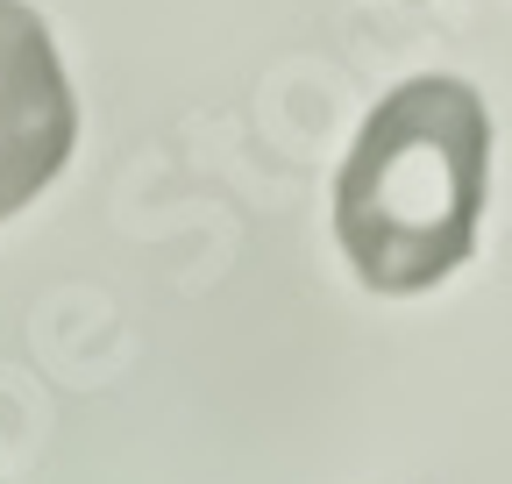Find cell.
<instances>
[{
  "label": "cell",
  "mask_w": 512,
  "mask_h": 484,
  "mask_svg": "<svg viewBox=\"0 0 512 484\" xmlns=\"http://www.w3.org/2000/svg\"><path fill=\"white\" fill-rule=\"evenodd\" d=\"M491 200V107L470 79H406L370 114L335 171V235L349 271L384 292H434L470 264Z\"/></svg>",
  "instance_id": "obj_1"
},
{
  "label": "cell",
  "mask_w": 512,
  "mask_h": 484,
  "mask_svg": "<svg viewBox=\"0 0 512 484\" xmlns=\"http://www.w3.org/2000/svg\"><path fill=\"white\" fill-rule=\"evenodd\" d=\"M79 143V93L36 8L0 0V221H15Z\"/></svg>",
  "instance_id": "obj_2"
}]
</instances>
